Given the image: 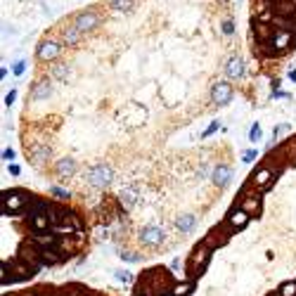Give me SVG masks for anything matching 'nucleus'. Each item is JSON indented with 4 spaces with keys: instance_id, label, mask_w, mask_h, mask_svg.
<instances>
[{
    "instance_id": "nucleus-1",
    "label": "nucleus",
    "mask_w": 296,
    "mask_h": 296,
    "mask_svg": "<svg viewBox=\"0 0 296 296\" xmlns=\"http://www.w3.org/2000/svg\"><path fill=\"white\" fill-rule=\"evenodd\" d=\"M111 180H114V171H111V166L105 164V161L93 164V166L86 171V183L90 187H95V190H105V187H109Z\"/></svg>"
},
{
    "instance_id": "nucleus-2",
    "label": "nucleus",
    "mask_w": 296,
    "mask_h": 296,
    "mask_svg": "<svg viewBox=\"0 0 296 296\" xmlns=\"http://www.w3.org/2000/svg\"><path fill=\"white\" fill-rule=\"evenodd\" d=\"M137 240H140L142 247L156 249V247H161V244H164V240H166V232H164V228H161V225L149 223V225H145V228L137 232Z\"/></svg>"
},
{
    "instance_id": "nucleus-3",
    "label": "nucleus",
    "mask_w": 296,
    "mask_h": 296,
    "mask_svg": "<svg viewBox=\"0 0 296 296\" xmlns=\"http://www.w3.org/2000/svg\"><path fill=\"white\" fill-rule=\"evenodd\" d=\"M62 48H64V43H57V41H52V38H45V41L38 43L36 57L41 60V62H52V60H57V57L62 55Z\"/></svg>"
},
{
    "instance_id": "nucleus-4",
    "label": "nucleus",
    "mask_w": 296,
    "mask_h": 296,
    "mask_svg": "<svg viewBox=\"0 0 296 296\" xmlns=\"http://www.w3.org/2000/svg\"><path fill=\"white\" fill-rule=\"evenodd\" d=\"M232 95H234V88L228 81H218V83H213V88H211V102L218 107L230 105V102H232Z\"/></svg>"
},
{
    "instance_id": "nucleus-5",
    "label": "nucleus",
    "mask_w": 296,
    "mask_h": 296,
    "mask_svg": "<svg viewBox=\"0 0 296 296\" xmlns=\"http://www.w3.org/2000/svg\"><path fill=\"white\" fill-rule=\"evenodd\" d=\"M232 178H234V173L228 164H218V166H213V171H211V183H213L218 190L228 187L230 183H232Z\"/></svg>"
},
{
    "instance_id": "nucleus-6",
    "label": "nucleus",
    "mask_w": 296,
    "mask_h": 296,
    "mask_svg": "<svg viewBox=\"0 0 296 296\" xmlns=\"http://www.w3.org/2000/svg\"><path fill=\"white\" fill-rule=\"evenodd\" d=\"M137 202H140V192H137V187L126 185L124 190L119 192V204H121V209L124 211H130L133 206H137Z\"/></svg>"
},
{
    "instance_id": "nucleus-7",
    "label": "nucleus",
    "mask_w": 296,
    "mask_h": 296,
    "mask_svg": "<svg viewBox=\"0 0 296 296\" xmlns=\"http://www.w3.org/2000/svg\"><path fill=\"white\" fill-rule=\"evenodd\" d=\"M225 74L232 81H242L247 76V64H244V60H242V57H230L228 64H225Z\"/></svg>"
},
{
    "instance_id": "nucleus-8",
    "label": "nucleus",
    "mask_w": 296,
    "mask_h": 296,
    "mask_svg": "<svg viewBox=\"0 0 296 296\" xmlns=\"http://www.w3.org/2000/svg\"><path fill=\"white\" fill-rule=\"evenodd\" d=\"M50 159H52V149H50V145H45V142H36V145H31V161L36 164V166H43V164H48Z\"/></svg>"
},
{
    "instance_id": "nucleus-9",
    "label": "nucleus",
    "mask_w": 296,
    "mask_h": 296,
    "mask_svg": "<svg viewBox=\"0 0 296 296\" xmlns=\"http://www.w3.org/2000/svg\"><path fill=\"white\" fill-rule=\"evenodd\" d=\"M74 24L78 26L83 33H86V31H93L95 26L100 24V17H97L95 12H78V14L74 17Z\"/></svg>"
},
{
    "instance_id": "nucleus-10",
    "label": "nucleus",
    "mask_w": 296,
    "mask_h": 296,
    "mask_svg": "<svg viewBox=\"0 0 296 296\" xmlns=\"http://www.w3.org/2000/svg\"><path fill=\"white\" fill-rule=\"evenodd\" d=\"M76 159H71V156H62V159H57L55 164V173L60 175V178H71V175H76Z\"/></svg>"
},
{
    "instance_id": "nucleus-11",
    "label": "nucleus",
    "mask_w": 296,
    "mask_h": 296,
    "mask_svg": "<svg viewBox=\"0 0 296 296\" xmlns=\"http://www.w3.org/2000/svg\"><path fill=\"white\" fill-rule=\"evenodd\" d=\"M280 171H272V168H261V171H256L251 175V185L253 187H268L272 183V180H275V175H278Z\"/></svg>"
},
{
    "instance_id": "nucleus-12",
    "label": "nucleus",
    "mask_w": 296,
    "mask_h": 296,
    "mask_svg": "<svg viewBox=\"0 0 296 296\" xmlns=\"http://www.w3.org/2000/svg\"><path fill=\"white\" fill-rule=\"evenodd\" d=\"M81 36H83V31H81V29L74 24V22L62 29V43L67 45V48H74V45H78Z\"/></svg>"
},
{
    "instance_id": "nucleus-13",
    "label": "nucleus",
    "mask_w": 296,
    "mask_h": 296,
    "mask_svg": "<svg viewBox=\"0 0 296 296\" xmlns=\"http://www.w3.org/2000/svg\"><path fill=\"white\" fill-rule=\"evenodd\" d=\"M50 95H52V83H50V78H45V81H38L36 86L31 88V100H33V102H41V100H48Z\"/></svg>"
},
{
    "instance_id": "nucleus-14",
    "label": "nucleus",
    "mask_w": 296,
    "mask_h": 296,
    "mask_svg": "<svg viewBox=\"0 0 296 296\" xmlns=\"http://www.w3.org/2000/svg\"><path fill=\"white\" fill-rule=\"evenodd\" d=\"M253 31H256V38H259L261 43H270L272 38H275V26H270L268 22H256L253 24Z\"/></svg>"
},
{
    "instance_id": "nucleus-15",
    "label": "nucleus",
    "mask_w": 296,
    "mask_h": 296,
    "mask_svg": "<svg viewBox=\"0 0 296 296\" xmlns=\"http://www.w3.org/2000/svg\"><path fill=\"white\" fill-rule=\"evenodd\" d=\"M33 244H38L41 249H55L60 240H57V234L50 232H33Z\"/></svg>"
},
{
    "instance_id": "nucleus-16",
    "label": "nucleus",
    "mask_w": 296,
    "mask_h": 296,
    "mask_svg": "<svg viewBox=\"0 0 296 296\" xmlns=\"http://www.w3.org/2000/svg\"><path fill=\"white\" fill-rule=\"evenodd\" d=\"M175 228H178L183 234L192 232V230L197 228V216H194V213H183V216L175 218Z\"/></svg>"
},
{
    "instance_id": "nucleus-17",
    "label": "nucleus",
    "mask_w": 296,
    "mask_h": 296,
    "mask_svg": "<svg viewBox=\"0 0 296 296\" xmlns=\"http://www.w3.org/2000/svg\"><path fill=\"white\" fill-rule=\"evenodd\" d=\"M249 218H251V216H249V213H247V211H244V209H237V211H230V216H228V225H230V228H237V230H240V228H244V225H247V223H249Z\"/></svg>"
},
{
    "instance_id": "nucleus-18",
    "label": "nucleus",
    "mask_w": 296,
    "mask_h": 296,
    "mask_svg": "<svg viewBox=\"0 0 296 296\" xmlns=\"http://www.w3.org/2000/svg\"><path fill=\"white\" fill-rule=\"evenodd\" d=\"M69 76H71V64H69V62L52 64V69H50V78H55V81H62V83H67Z\"/></svg>"
},
{
    "instance_id": "nucleus-19",
    "label": "nucleus",
    "mask_w": 296,
    "mask_h": 296,
    "mask_svg": "<svg viewBox=\"0 0 296 296\" xmlns=\"http://www.w3.org/2000/svg\"><path fill=\"white\" fill-rule=\"evenodd\" d=\"M209 256H211V249L206 247V244H199V247L192 251V265L199 270V268H204V265H206Z\"/></svg>"
},
{
    "instance_id": "nucleus-20",
    "label": "nucleus",
    "mask_w": 296,
    "mask_h": 296,
    "mask_svg": "<svg viewBox=\"0 0 296 296\" xmlns=\"http://www.w3.org/2000/svg\"><path fill=\"white\" fill-rule=\"evenodd\" d=\"M291 43H294V33H291V31H278V33H275V38H272V45L280 50V55H282Z\"/></svg>"
},
{
    "instance_id": "nucleus-21",
    "label": "nucleus",
    "mask_w": 296,
    "mask_h": 296,
    "mask_svg": "<svg viewBox=\"0 0 296 296\" xmlns=\"http://www.w3.org/2000/svg\"><path fill=\"white\" fill-rule=\"evenodd\" d=\"M240 209H244L249 213V216H253V213H259L261 211V197H242L240 199Z\"/></svg>"
},
{
    "instance_id": "nucleus-22",
    "label": "nucleus",
    "mask_w": 296,
    "mask_h": 296,
    "mask_svg": "<svg viewBox=\"0 0 296 296\" xmlns=\"http://www.w3.org/2000/svg\"><path fill=\"white\" fill-rule=\"evenodd\" d=\"M24 206V199L19 197V194H5L3 197V211H5V216H7V211H19Z\"/></svg>"
},
{
    "instance_id": "nucleus-23",
    "label": "nucleus",
    "mask_w": 296,
    "mask_h": 296,
    "mask_svg": "<svg viewBox=\"0 0 296 296\" xmlns=\"http://www.w3.org/2000/svg\"><path fill=\"white\" fill-rule=\"evenodd\" d=\"M52 225L48 218V213H38V216H31V228L33 232H48V228Z\"/></svg>"
},
{
    "instance_id": "nucleus-24",
    "label": "nucleus",
    "mask_w": 296,
    "mask_h": 296,
    "mask_svg": "<svg viewBox=\"0 0 296 296\" xmlns=\"http://www.w3.org/2000/svg\"><path fill=\"white\" fill-rule=\"evenodd\" d=\"M50 209H52V206H50V202H45V199H31V204H29V216L48 213Z\"/></svg>"
},
{
    "instance_id": "nucleus-25",
    "label": "nucleus",
    "mask_w": 296,
    "mask_h": 296,
    "mask_svg": "<svg viewBox=\"0 0 296 296\" xmlns=\"http://www.w3.org/2000/svg\"><path fill=\"white\" fill-rule=\"evenodd\" d=\"M133 5H135V0H111L109 10L111 12H130Z\"/></svg>"
},
{
    "instance_id": "nucleus-26",
    "label": "nucleus",
    "mask_w": 296,
    "mask_h": 296,
    "mask_svg": "<svg viewBox=\"0 0 296 296\" xmlns=\"http://www.w3.org/2000/svg\"><path fill=\"white\" fill-rule=\"evenodd\" d=\"M119 256H121V261H126V263H140L142 261V256L137 251H133V249H121Z\"/></svg>"
},
{
    "instance_id": "nucleus-27",
    "label": "nucleus",
    "mask_w": 296,
    "mask_h": 296,
    "mask_svg": "<svg viewBox=\"0 0 296 296\" xmlns=\"http://www.w3.org/2000/svg\"><path fill=\"white\" fill-rule=\"evenodd\" d=\"M50 194H55V197L60 199V202H69V199L74 197V194H71L69 190H64V187H57V185L50 187Z\"/></svg>"
},
{
    "instance_id": "nucleus-28",
    "label": "nucleus",
    "mask_w": 296,
    "mask_h": 296,
    "mask_svg": "<svg viewBox=\"0 0 296 296\" xmlns=\"http://www.w3.org/2000/svg\"><path fill=\"white\" fill-rule=\"evenodd\" d=\"M173 294L175 296H187L192 291V282H183V284H173Z\"/></svg>"
},
{
    "instance_id": "nucleus-29",
    "label": "nucleus",
    "mask_w": 296,
    "mask_h": 296,
    "mask_svg": "<svg viewBox=\"0 0 296 296\" xmlns=\"http://www.w3.org/2000/svg\"><path fill=\"white\" fill-rule=\"evenodd\" d=\"M289 130H291L289 124H280V126H275V128H272V140H280V137L287 135Z\"/></svg>"
},
{
    "instance_id": "nucleus-30",
    "label": "nucleus",
    "mask_w": 296,
    "mask_h": 296,
    "mask_svg": "<svg viewBox=\"0 0 296 296\" xmlns=\"http://www.w3.org/2000/svg\"><path fill=\"white\" fill-rule=\"evenodd\" d=\"M261 137H263V128H261L259 124H253L251 128H249V140H251V142H259Z\"/></svg>"
},
{
    "instance_id": "nucleus-31",
    "label": "nucleus",
    "mask_w": 296,
    "mask_h": 296,
    "mask_svg": "<svg viewBox=\"0 0 296 296\" xmlns=\"http://www.w3.org/2000/svg\"><path fill=\"white\" fill-rule=\"evenodd\" d=\"M114 278H116L119 282H124V284H130V282H133V275H130L128 270H114Z\"/></svg>"
},
{
    "instance_id": "nucleus-32",
    "label": "nucleus",
    "mask_w": 296,
    "mask_h": 296,
    "mask_svg": "<svg viewBox=\"0 0 296 296\" xmlns=\"http://www.w3.org/2000/svg\"><path fill=\"white\" fill-rule=\"evenodd\" d=\"M280 291H282L284 296H296V282H284L282 287H280Z\"/></svg>"
},
{
    "instance_id": "nucleus-33",
    "label": "nucleus",
    "mask_w": 296,
    "mask_h": 296,
    "mask_svg": "<svg viewBox=\"0 0 296 296\" xmlns=\"http://www.w3.org/2000/svg\"><path fill=\"white\" fill-rule=\"evenodd\" d=\"M259 159V149H247L244 154H242V161L244 164H251V161H256Z\"/></svg>"
},
{
    "instance_id": "nucleus-34",
    "label": "nucleus",
    "mask_w": 296,
    "mask_h": 296,
    "mask_svg": "<svg viewBox=\"0 0 296 296\" xmlns=\"http://www.w3.org/2000/svg\"><path fill=\"white\" fill-rule=\"evenodd\" d=\"M171 270H173V275H175V278H183V261H180V259H173Z\"/></svg>"
},
{
    "instance_id": "nucleus-35",
    "label": "nucleus",
    "mask_w": 296,
    "mask_h": 296,
    "mask_svg": "<svg viewBox=\"0 0 296 296\" xmlns=\"http://www.w3.org/2000/svg\"><path fill=\"white\" fill-rule=\"evenodd\" d=\"M24 71H26V62H24V60H17V62L12 64V74L14 76H22Z\"/></svg>"
},
{
    "instance_id": "nucleus-36",
    "label": "nucleus",
    "mask_w": 296,
    "mask_h": 296,
    "mask_svg": "<svg viewBox=\"0 0 296 296\" xmlns=\"http://www.w3.org/2000/svg\"><path fill=\"white\" fill-rule=\"evenodd\" d=\"M221 31L225 33V36H232V33H234V24L230 22V19H225V22L221 24Z\"/></svg>"
},
{
    "instance_id": "nucleus-37",
    "label": "nucleus",
    "mask_w": 296,
    "mask_h": 296,
    "mask_svg": "<svg viewBox=\"0 0 296 296\" xmlns=\"http://www.w3.org/2000/svg\"><path fill=\"white\" fill-rule=\"evenodd\" d=\"M14 156H17V152H14L12 147H5V149H3V159H5L7 164H12V159H14Z\"/></svg>"
},
{
    "instance_id": "nucleus-38",
    "label": "nucleus",
    "mask_w": 296,
    "mask_h": 296,
    "mask_svg": "<svg viewBox=\"0 0 296 296\" xmlns=\"http://www.w3.org/2000/svg\"><path fill=\"white\" fill-rule=\"evenodd\" d=\"M218 128H221V124H218V121H213V124H211L209 128H206V130H204V133H202V137H209V135H213V133H216Z\"/></svg>"
},
{
    "instance_id": "nucleus-39",
    "label": "nucleus",
    "mask_w": 296,
    "mask_h": 296,
    "mask_svg": "<svg viewBox=\"0 0 296 296\" xmlns=\"http://www.w3.org/2000/svg\"><path fill=\"white\" fill-rule=\"evenodd\" d=\"M211 171H213V168H209V166H202V168H199V171H197V178H199V180H204V178H206V175H209V178H211Z\"/></svg>"
},
{
    "instance_id": "nucleus-40",
    "label": "nucleus",
    "mask_w": 296,
    "mask_h": 296,
    "mask_svg": "<svg viewBox=\"0 0 296 296\" xmlns=\"http://www.w3.org/2000/svg\"><path fill=\"white\" fill-rule=\"evenodd\" d=\"M14 100H17V93H14V90H10V93L5 95V105H7V107H12V105H14Z\"/></svg>"
},
{
    "instance_id": "nucleus-41",
    "label": "nucleus",
    "mask_w": 296,
    "mask_h": 296,
    "mask_svg": "<svg viewBox=\"0 0 296 296\" xmlns=\"http://www.w3.org/2000/svg\"><path fill=\"white\" fill-rule=\"evenodd\" d=\"M282 97H289V95L282 93V90H272L270 93V100H282Z\"/></svg>"
},
{
    "instance_id": "nucleus-42",
    "label": "nucleus",
    "mask_w": 296,
    "mask_h": 296,
    "mask_svg": "<svg viewBox=\"0 0 296 296\" xmlns=\"http://www.w3.org/2000/svg\"><path fill=\"white\" fill-rule=\"evenodd\" d=\"M7 171L12 173V175H19V173H22V168H19L17 164H7Z\"/></svg>"
},
{
    "instance_id": "nucleus-43",
    "label": "nucleus",
    "mask_w": 296,
    "mask_h": 296,
    "mask_svg": "<svg viewBox=\"0 0 296 296\" xmlns=\"http://www.w3.org/2000/svg\"><path fill=\"white\" fill-rule=\"evenodd\" d=\"M287 76H289V81H294V83H296V69H291V71H289Z\"/></svg>"
},
{
    "instance_id": "nucleus-44",
    "label": "nucleus",
    "mask_w": 296,
    "mask_h": 296,
    "mask_svg": "<svg viewBox=\"0 0 296 296\" xmlns=\"http://www.w3.org/2000/svg\"><path fill=\"white\" fill-rule=\"evenodd\" d=\"M270 296H284V294H282V291H275V294H270Z\"/></svg>"
},
{
    "instance_id": "nucleus-45",
    "label": "nucleus",
    "mask_w": 296,
    "mask_h": 296,
    "mask_svg": "<svg viewBox=\"0 0 296 296\" xmlns=\"http://www.w3.org/2000/svg\"><path fill=\"white\" fill-rule=\"evenodd\" d=\"M137 296H147V294H137Z\"/></svg>"
}]
</instances>
